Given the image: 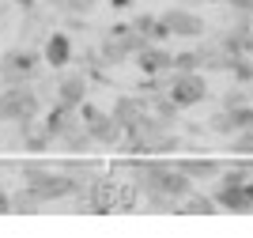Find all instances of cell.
Instances as JSON below:
<instances>
[{"mask_svg":"<svg viewBox=\"0 0 253 238\" xmlns=\"http://www.w3.org/2000/svg\"><path fill=\"white\" fill-rule=\"evenodd\" d=\"M19 178L27 186L38 189V197H42L45 204H57V200H68V197H76V193H84L80 182H76L68 170H49V166H38V163L23 166Z\"/></svg>","mask_w":253,"mask_h":238,"instance_id":"6da1fadb","label":"cell"},{"mask_svg":"<svg viewBox=\"0 0 253 238\" xmlns=\"http://www.w3.org/2000/svg\"><path fill=\"white\" fill-rule=\"evenodd\" d=\"M250 102V95H246V83H238V87H231V91L223 95V102L219 106H246Z\"/></svg>","mask_w":253,"mask_h":238,"instance_id":"d4e9b609","label":"cell"},{"mask_svg":"<svg viewBox=\"0 0 253 238\" xmlns=\"http://www.w3.org/2000/svg\"><path fill=\"white\" fill-rule=\"evenodd\" d=\"M110 4H114V11H125V8H132L136 0H110Z\"/></svg>","mask_w":253,"mask_h":238,"instance_id":"4316f807","label":"cell"},{"mask_svg":"<svg viewBox=\"0 0 253 238\" xmlns=\"http://www.w3.org/2000/svg\"><path fill=\"white\" fill-rule=\"evenodd\" d=\"M215 212H219V200L211 197V193H197V189L178 208V216H215Z\"/></svg>","mask_w":253,"mask_h":238,"instance_id":"5bb4252c","label":"cell"},{"mask_svg":"<svg viewBox=\"0 0 253 238\" xmlns=\"http://www.w3.org/2000/svg\"><path fill=\"white\" fill-rule=\"evenodd\" d=\"M42 208H45V200L38 197V189L27 186V182H23V189L11 193V212H15V216H34V212H42Z\"/></svg>","mask_w":253,"mask_h":238,"instance_id":"4fadbf2b","label":"cell"},{"mask_svg":"<svg viewBox=\"0 0 253 238\" xmlns=\"http://www.w3.org/2000/svg\"><path fill=\"white\" fill-rule=\"evenodd\" d=\"M0 125H4V114H0Z\"/></svg>","mask_w":253,"mask_h":238,"instance_id":"f546056e","label":"cell"},{"mask_svg":"<svg viewBox=\"0 0 253 238\" xmlns=\"http://www.w3.org/2000/svg\"><path fill=\"white\" fill-rule=\"evenodd\" d=\"M0 64H4V53H0Z\"/></svg>","mask_w":253,"mask_h":238,"instance_id":"f1b7e54d","label":"cell"},{"mask_svg":"<svg viewBox=\"0 0 253 238\" xmlns=\"http://www.w3.org/2000/svg\"><path fill=\"white\" fill-rule=\"evenodd\" d=\"M42 57H45V68L61 72L76 61V42L68 31H49V38L42 42Z\"/></svg>","mask_w":253,"mask_h":238,"instance_id":"ba28073f","label":"cell"},{"mask_svg":"<svg viewBox=\"0 0 253 238\" xmlns=\"http://www.w3.org/2000/svg\"><path fill=\"white\" fill-rule=\"evenodd\" d=\"M163 15V23H167V31L170 38H178V42H197L208 34V23H204V15H197V11L189 8H181V4H174V8L167 11H159Z\"/></svg>","mask_w":253,"mask_h":238,"instance_id":"5b68a950","label":"cell"},{"mask_svg":"<svg viewBox=\"0 0 253 238\" xmlns=\"http://www.w3.org/2000/svg\"><path fill=\"white\" fill-rule=\"evenodd\" d=\"M211 197L219 200V212H231V216H250L253 212V178L242 186H219L211 189Z\"/></svg>","mask_w":253,"mask_h":238,"instance_id":"8992f818","label":"cell"},{"mask_svg":"<svg viewBox=\"0 0 253 238\" xmlns=\"http://www.w3.org/2000/svg\"><path fill=\"white\" fill-rule=\"evenodd\" d=\"M181 147H185V140H181L174 129H167L163 136H155V140H148V159H159V155H178Z\"/></svg>","mask_w":253,"mask_h":238,"instance_id":"e0dca14e","label":"cell"},{"mask_svg":"<svg viewBox=\"0 0 253 238\" xmlns=\"http://www.w3.org/2000/svg\"><path fill=\"white\" fill-rule=\"evenodd\" d=\"M178 166L193 182H215V178L223 174V163H215V159H181Z\"/></svg>","mask_w":253,"mask_h":238,"instance_id":"9a60e30c","label":"cell"},{"mask_svg":"<svg viewBox=\"0 0 253 238\" xmlns=\"http://www.w3.org/2000/svg\"><path fill=\"white\" fill-rule=\"evenodd\" d=\"M57 147L68 151V155H87V151H95V140H91V133H87V125H80V129H72V133H64L61 140H57Z\"/></svg>","mask_w":253,"mask_h":238,"instance_id":"2e32d148","label":"cell"},{"mask_svg":"<svg viewBox=\"0 0 253 238\" xmlns=\"http://www.w3.org/2000/svg\"><path fill=\"white\" fill-rule=\"evenodd\" d=\"M57 15H87L91 19V11L98 8V0H45Z\"/></svg>","mask_w":253,"mask_h":238,"instance_id":"d6986e66","label":"cell"},{"mask_svg":"<svg viewBox=\"0 0 253 238\" xmlns=\"http://www.w3.org/2000/svg\"><path fill=\"white\" fill-rule=\"evenodd\" d=\"M167 91L181 110H193V106L208 102V80H204V72H170Z\"/></svg>","mask_w":253,"mask_h":238,"instance_id":"277c9868","label":"cell"},{"mask_svg":"<svg viewBox=\"0 0 253 238\" xmlns=\"http://www.w3.org/2000/svg\"><path fill=\"white\" fill-rule=\"evenodd\" d=\"M84 125L91 133V140H95V147H121V140H125V129L114 121V114H98Z\"/></svg>","mask_w":253,"mask_h":238,"instance_id":"30bf717a","label":"cell"},{"mask_svg":"<svg viewBox=\"0 0 253 238\" xmlns=\"http://www.w3.org/2000/svg\"><path fill=\"white\" fill-rule=\"evenodd\" d=\"M53 144H57V140H53V136L45 133V125H42V129H31V133L23 136V147H27L31 155H42V151H49Z\"/></svg>","mask_w":253,"mask_h":238,"instance_id":"7402d4cb","label":"cell"},{"mask_svg":"<svg viewBox=\"0 0 253 238\" xmlns=\"http://www.w3.org/2000/svg\"><path fill=\"white\" fill-rule=\"evenodd\" d=\"M61 170H68V174H72L76 182H80V189H91V186L98 182V178H102L95 163H61Z\"/></svg>","mask_w":253,"mask_h":238,"instance_id":"ffe728a7","label":"cell"},{"mask_svg":"<svg viewBox=\"0 0 253 238\" xmlns=\"http://www.w3.org/2000/svg\"><path fill=\"white\" fill-rule=\"evenodd\" d=\"M87 91H91V76L87 72H64L57 76V98L53 102L68 106V110H80V106L87 102Z\"/></svg>","mask_w":253,"mask_h":238,"instance_id":"52a82bcc","label":"cell"},{"mask_svg":"<svg viewBox=\"0 0 253 238\" xmlns=\"http://www.w3.org/2000/svg\"><path fill=\"white\" fill-rule=\"evenodd\" d=\"M227 76H231L234 83H246V87H250V83H253V57H250V53H231Z\"/></svg>","mask_w":253,"mask_h":238,"instance_id":"ac0fdd59","label":"cell"},{"mask_svg":"<svg viewBox=\"0 0 253 238\" xmlns=\"http://www.w3.org/2000/svg\"><path fill=\"white\" fill-rule=\"evenodd\" d=\"M45 64V57L34 46H15V49L4 53V64H0V87H11V83H34L38 68Z\"/></svg>","mask_w":253,"mask_h":238,"instance_id":"3957f363","label":"cell"},{"mask_svg":"<svg viewBox=\"0 0 253 238\" xmlns=\"http://www.w3.org/2000/svg\"><path fill=\"white\" fill-rule=\"evenodd\" d=\"M211 4H231V0H211Z\"/></svg>","mask_w":253,"mask_h":238,"instance_id":"83f0119b","label":"cell"},{"mask_svg":"<svg viewBox=\"0 0 253 238\" xmlns=\"http://www.w3.org/2000/svg\"><path fill=\"white\" fill-rule=\"evenodd\" d=\"M8 212H11V193L0 186V216H8Z\"/></svg>","mask_w":253,"mask_h":238,"instance_id":"484cf974","label":"cell"},{"mask_svg":"<svg viewBox=\"0 0 253 238\" xmlns=\"http://www.w3.org/2000/svg\"><path fill=\"white\" fill-rule=\"evenodd\" d=\"M132 61H136V68L144 76H167V72H174V49H167V42H151V46H144Z\"/></svg>","mask_w":253,"mask_h":238,"instance_id":"9c48e42d","label":"cell"},{"mask_svg":"<svg viewBox=\"0 0 253 238\" xmlns=\"http://www.w3.org/2000/svg\"><path fill=\"white\" fill-rule=\"evenodd\" d=\"M148 110H151V106H148V98H144V95H121V98L114 102V110H110V114H114V121L128 133V129H132V125H136L144 114H148Z\"/></svg>","mask_w":253,"mask_h":238,"instance_id":"8fae6325","label":"cell"},{"mask_svg":"<svg viewBox=\"0 0 253 238\" xmlns=\"http://www.w3.org/2000/svg\"><path fill=\"white\" fill-rule=\"evenodd\" d=\"M227 147H231V155H238V159H253V129L234 133L231 140H227Z\"/></svg>","mask_w":253,"mask_h":238,"instance_id":"603a6c76","label":"cell"},{"mask_svg":"<svg viewBox=\"0 0 253 238\" xmlns=\"http://www.w3.org/2000/svg\"><path fill=\"white\" fill-rule=\"evenodd\" d=\"M208 129H211L215 136H227V140H231V136L238 133V125H234V114L227 110V106H219V110H215V114L208 117Z\"/></svg>","mask_w":253,"mask_h":238,"instance_id":"44dd1931","label":"cell"},{"mask_svg":"<svg viewBox=\"0 0 253 238\" xmlns=\"http://www.w3.org/2000/svg\"><path fill=\"white\" fill-rule=\"evenodd\" d=\"M42 95L34 91V83H11L0 87V114L4 121L19 125V121H38L42 117Z\"/></svg>","mask_w":253,"mask_h":238,"instance_id":"7a4b0ae2","label":"cell"},{"mask_svg":"<svg viewBox=\"0 0 253 238\" xmlns=\"http://www.w3.org/2000/svg\"><path fill=\"white\" fill-rule=\"evenodd\" d=\"M253 178V163H242V166H223V174L215 178L219 186H242Z\"/></svg>","mask_w":253,"mask_h":238,"instance_id":"cb8c5ba5","label":"cell"},{"mask_svg":"<svg viewBox=\"0 0 253 238\" xmlns=\"http://www.w3.org/2000/svg\"><path fill=\"white\" fill-rule=\"evenodd\" d=\"M49 38V23H45V15L42 11H23V31H19V46H42V42Z\"/></svg>","mask_w":253,"mask_h":238,"instance_id":"7c38bea8","label":"cell"}]
</instances>
